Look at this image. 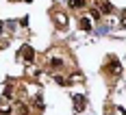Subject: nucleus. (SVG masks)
Listing matches in <instances>:
<instances>
[{
    "label": "nucleus",
    "mask_w": 126,
    "mask_h": 115,
    "mask_svg": "<svg viewBox=\"0 0 126 115\" xmlns=\"http://www.w3.org/2000/svg\"><path fill=\"white\" fill-rule=\"evenodd\" d=\"M20 52H22V57H24L26 61H33V59H35V52H33V48H31V46H24Z\"/></svg>",
    "instance_id": "obj_1"
},
{
    "label": "nucleus",
    "mask_w": 126,
    "mask_h": 115,
    "mask_svg": "<svg viewBox=\"0 0 126 115\" xmlns=\"http://www.w3.org/2000/svg\"><path fill=\"white\" fill-rule=\"evenodd\" d=\"M74 102H76V111H83L85 109V98L83 96H74Z\"/></svg>",
    "instance_id": "obj_2"
},
{
    "label": "nucleus",
    "mask_w": 126,
    "mask_h": 115,
    "mask_svg": "<svg viewBox=\"0 0 126 115\" xmlns=\"http://www.w3.org/2000/svg\"><path fill=\"white\" fill-rule=\"evenodd\" d=\"M120 72H122V65L117 63V61H115V59H111V74H115V76H117V74H120Z\"/></svg>",
    "instance_id": "obj_3"
},
{
    "label": "nucleus",
    "mask_w": 126,
    "mask_h": 115,
    "mask_svg": "<svg viewBox=\"0 0 126 115\" xmlns=\"http://www.w3.org/2000/svg\"><path fill=\"white\" fill-rule=\"evenodd\" d=\"M67 4L72 9H80V7H85V0H67Z\"/></svg>",
    "instance_id": "obj_4"
},
{
    "label": "nucleus",
    "mask_w": 126,
    "mask_h": 115,
    "mask_svg": "<svg viewBox=\"0 0 126 115\" xmlns=\"http://www.w3.org/2000/svg\"><path fill=\"white\" fill-rule=\"evenodd\" d=\"M9 111H11V104L7 102V100H2L0 102V113H9Z\"/></svg>",
    "instance_id": "obj_5"
},
{
    "label": "nucleus",
    "mask_w": 126,
    "mask_h": 115,
    "mask_svg": "<svg viewBox=\"0 0 126 115\" xmlns=\"http://www.w3.org/2000/svg\"><path fill=\"white\" fill-rule=\"evenodd\" d=\"M80 28H83V30H89V28H91V22H89L87 17H83V20H80Z\"/></svg>",
    "instance_id": "obj_6"
},
{
    "label": "nucleus",
    "mask_w": 126,
    "mask_h": 115,
    "mask_svg": "<svg viewBox=\"0 0 126 115\" xmlns=\"http://www.w3.org/2000/svg\"><path fill=\"white\" fill-rule=\"evenodd\" d=\"M57 17H59V26H65V24H67V20H65L63 13H57Z\"/></svg>",
    "instance_id": "obj_7"
},
{
    "label": "nucleus",
    "mask_w": 126,
    "mask_h": 115,
    "mask_svg": "<svg viewBox=\"0 0 126 115\" xmlns=\"http://www.w3.org/2000/svg\"><path fill=\"white\" fill-rule=\"evenodd\" d=\"M50 63H52V65H54V67H61V65H63V61H61V59H52Z\"/></svg>",
    "instance_id": "obj_8"
},
{
    "label": "nucleus",
    "mask_w": 126,
    "mask_h": 115,
    "mask_svg": "<svg viewBox=\"0 0 126 115\" xmlns=\"http://www.w3.org/2000/svg\"><path fill=\"white\" fill-rule=\"evenodd\" d=\"M122 26H126V11H124V20H122Z\"/></svg>",
    "instance_id": "obj_9"
},
{
    "label": "nucleus",
    "mask_w": 126,
    "mask_h": 115,
    "mask_svg": "<svg viewBox=\"0 0 126 115\" xmlns=\"http://www.w3.org/2000/svg\"><path fill=\"white\" fill-rule=\"evenodd\" d=\"M0 30H2V28H0Z\"/></svg>",
    "instance_id": "obj_10"
}]
</instances>
